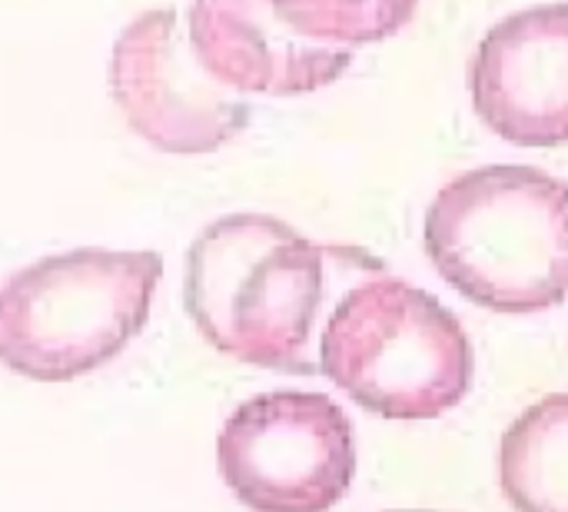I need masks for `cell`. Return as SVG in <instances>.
Listing matches in <instances>:
<instances>
[{
  "label": "cell",
  "instance_id": "2",
  "mask_svg": "<svg viewBox=\"0 0 568 512\" xmlns=\"http://www.w3.org/2000/svg\"><path fill=\"white\" fill-rule=\"evenodd\" d=\"M426 253L469 303L539 313L568 297V183L526 163L453 177L426 210Z\"/></svg>",
  "mask_w": 568,
  "mask_h": 512
},
{
  "label": "cell",
  "instance_id": "11",
  "mask_svg": "<svg viewBox=\"0 0 568 512\" xmlns=\"http://www.w3.org/2000/svg\"><path fill=\"white\" fill-rule=\"evenodd\" d=\"M389 512H436V510H389Z\"/></svg>",
  "mask_w": 568,
  "mask_h": 512
},
{
  "label": "cell",
  "instance_id": "7",
  "mask_svg": "<svg viewBox=\"0 0 568 512\" xmlns=\"http://www.w3.org/2000/svg\"><path fill=\"white\" fill-rule=\"evenodd\" d=\"M483 123L519 147L568 143V3H539L499 20L473 60Z\"/></svg>",
  "mask_w": 568,
  "mask_h": 512
},
{
  "label": "cell",
  "instance_id": "9",
  "mask_svg": "<svg viewBox=\"0 0 568 512\" xmlns=\"http://www.w3.org/2000/svg\"><path fill=\"white\" fill-rule=\"evenodd\" d=\"M499 486L516 512H568V393L513 420L499 443Z\"/></svg>",
  "mask_w": 568,
  "mask_h": 512
},
{
  "label": "cell",
  "instance_id": "3",
  "mask_svg": "<svg viewBox=\"0 0 568 512\" xmlns=\"http://www.w3.org/2000/svg\"><path fill=\"white\" fill-rule=\"evenodd\" d=\"M320 373L386 420H439L476 377L459 317L433 293L376 273L349 287L320 333Z\"/></svg>",
  "mask_w": 568,
  "mask_h": 512
},
{
  "label": "cell",
  "instance_id": "4",
  "mask_svg": "<svg viewBox=\"0 0 568 512\" xmlns=\"http://www.w3.org/2000/svg\"><path fill=\"white\" fill-rule=\"evenodd\" d=\"M163 260L153 250H67L0 287V363L37 383H70L116 360L146 327Z\"/></svg>",
  "mask_w": 568,
  "mask_h": 512
},
{
  "label": "cell",
  "instance_id": "5",
  "mask_svg": "<svg viewBox=\"0 0 568 512\" xmlns=\"http://www.w3.org/2000/svg\"><path fill=\"white\" fill-rule=\"evenodd\" d=\"M356 433L326 393L276 390L230 413L216 466L253 512H329L356 480Z\"/></svg>",
  "mask_w": 568,
  "mask_h": 512
},
{
  "label": "cell",
  "instance_id": "8",
  "mask_svg": "<svg viewBox=\"0 0 568 512\" xmlns=\"http://www.w3.org/2000/svg\"><path fill=\"white\" fill-rule=\"evenodd\" d=\"M186 37L196 60L243 97L313 93L339 80L353 63L349 47L300 33L270 0H193Z\"/></svg>",
  "mask_w": 568,
  "mask_h": 512
},
{
  "label": "cell",
  "instance_id": "10",
  "mask_svg": "<svg viewBox=\"0 0 568 512\" xmlns=\"http://www.w3.org/2000/svg\"><path fill=\"white\" fill-rule=\"evenodd\" d=\"M270 3L300 33L349 50L399 33L419 7V0H270Z\"/></svg>",
  "mask_w": 568,
  "mask_h": 512
},
{
  "label": "cell",
  "instance_id": "6",
  "mask_svg": "<svg viewBox=\"0 0 568 512\" xmlns=\"http://www.w3.org/2000/svg\"><path fill=\"white\" fill-rule=\"evenodd\" d=\"M110 90L130 127L163 153H213L250 123V100L196 60L170 7L146 10L120 30Z\"/></svg>",
  "mask_w": 568,
  "mask_h": 512
},
{
  "label": "cell",
  "instance_id": "1",
  "mask_svg": "<svg viewBox=\"0 0 568 512\" xmlns=\"http://www.w3.org/2000/svg\"><path fill=\"white\" fill-rule=\"evenodd\" d=\"M356 250L320 247L266 213L213 220L186 253L183 303L223 357L283 373H313L310 343L336 267Z\"/></svg>",
  "mask_w": 568,
  "mask_h": 512
}]
</instances>
